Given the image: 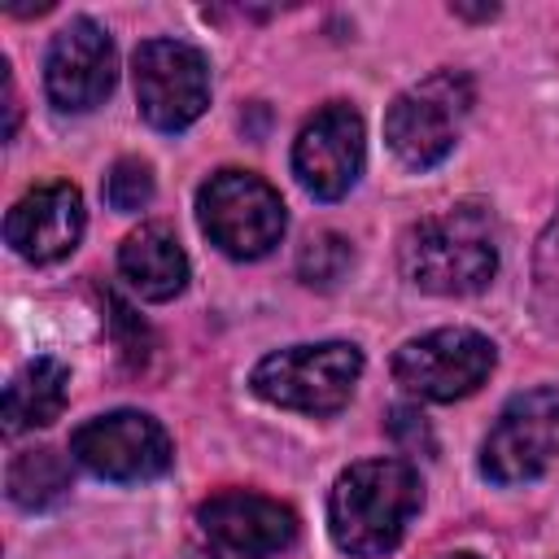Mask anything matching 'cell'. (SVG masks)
<instances>
[{"label": "cell", "instance_id": "1", "mask_svg": "<svg viewBox=\"0 0 559 559\" xmlns=\"http://www.w3.org/2000/svg\"><path fill=\"white\" fill-rule=\"evenodd\" d=\"M424 502L419 472L402 459H367L336 476L328 493V533L354 559L397 550L406 524Z\"/></svg>", "mask_w": 559, "mask_h": 559}, {"label": "cell", "instance_id": "2", "mask_svg": "<svg viewBox=\"0 0 559 559\" xmlns=\"http://www.w3.org/2000/svg\"><path fill=\"white\" fill-rule=\"evenodd\" d=\"M402 275L437 297L480 293L498 271V236L485 205L463 201L432 218H419L397 249Z\"/></svg>", "mask_w": 559, "mask_h": 559}, {"label": "cell", "instance_id": "3", "mask_svg": "<svg viewBox=\"0 0 559 559\" xmlns=\"http://www.w3.org/2000/svg\"><path fill=\"white\" fill-rule=\"evenodd\" d=\"M362 376V349L349 341H319V345H288L266 354L249 384L262 402L297 415H336Z\"/></svg>", "mask_w": 559, "mask_h": 559}, {"label": "cell", "instance_id": "4", "mask_svg": "<svg viewBox=\"0 0 559 559\" xmlns=\"http://www.w3.org/2000/svg\"><path fill=\"white\" fill-rule=\"evenodd\" d=\"M197 223L210 236V245H218L227 258L253 262L280 245L288 214H284L280 192L262 175L218 170L197 192Z\"/></svg>", "mask_w": 559, "mask_h": 559}, {"label": "cell", "instance_id": "5", "mask_svg": "<svg viewBox=\"0 0 559 559\" xmlns=\"http://www.w3.org/2000/svg\"><path fill=\"white\" fill-rule=\"evenodd\" d=\"M472 96L476 92H472V79L463 70H437V74L419 79L384 114L389 148L411 170L437 166L459 140V131H463V122L472 114Z\"/></svg>", "mask_w": 559, "mask_h": 559}, {"label": "cell", "instance_id": "6", "mask_svg": "<svg viewBox=\"0 0 559 559\" xmlns=\"http://www.w3.org/2000/svg\"><path fill=\"white\" fill-rule=\"evenodd\" d=\"M498 362L489 336L472 328H437L393 354V380L424 402H459L476 393Z\"/></svg>", "mask_w": 559, "mask_h": 559}, {"label": "cell", "instance_id": "7", "mask_svg": "<svg viewBox=\"0 0 559 559\" xmlns=\"http://www.w3.org/2000/svg\"><path fill=\"white\" fill-rule=\"evenodd\" d=\"M135 100L148 127L183 131L210 105V61L183 39H144L135 48Z\"/></svg>", "mask_w": 559, "mask_h": 559}, {"label": "cell", "instance_id": "8", "mask_svg": "<svg viewBox=\"0 0 559 559\" xmlns=\"http://www.w3.org/2000/svg\"><path fill=\"white\" fill-rule=\"evenodd\" d=\"M70 454L92 476L118 480V485L166 476L175 463L166 428L144 411H109V415L79 424L70 437Z\"/></svg>", "mask_w": 559, "mask_h": 559}, {"label": "cell", "instance_id": "9", "mask_svg": "<svg viewBox=\"0 0 559 559\" xmlns=\"http://www.w3.org/2000/svg\"><path fill=\"white\" fill-rule=\"evenodd\" d=\"M559 450V389L515 393L480 445V472L493 485L537 480Z\"/></svg>", "mask_w": 559, "mask_h": 559}, {"label": "cell", "instance_id": "10", "mask_svg": "<svg viewBox=\"0 0 559 559\" xmlns=\"http://www.w3.org/2000/svg\"><path fill=\"white\" fill-rule=\"evenodd\" d=\"M210 559H275L297 542V511L253 489H223L197 507Z\"/></svg>", "mask_w": 559, "mask_h": 559}, {"label": "cell", "instance_id": "11", "mask_svg": "<svg viewBox=\"0 0 559 559\" xmlns=\"http://www.w3.org/2000/svg\"><path fill=\"white\" fill-rule=\"evenodd\" d=\"M367 162L362 114L345 100H332L306 118L293 144V175L314 201H341Z\"/></svg>", "mask_w": 559, "mask_h": 559}, {"label": "cell", "instance_id": "12", "mask_svg": "<svg viewBox=\"0 0 559 559\" xmlns=\"http://www.w3.org/2000/svg\"><path fill=\"white\" fill-rule=\"evenodd\" d=\"M118 79V48L109 31L92 17H70L44 57V87L48 100L61 114H87L96 109Z\"/></svg>", "mask_w": 559, "mask_h": 559}, {"label": "cell", "instance_id": "13", "mask_svg": "<svg viewBox=\"0 0 559 559\" xmlns=\"http://www.w3.org/2000/svg\"><path fill=\"white\" fill-rule=\"evenodd\" d=\"M83 236V197L66 179L35 183L31 192L17 197V205L4 218V240L13 245L17 258L44 266L66 258Z\"/></svg>", "mask_w": 559, "mask_h": 559}, {"label": "cell", "instance_id": "14", "mask_svg": "<svg viewBox=\"0 0 559 559\" xmlns=\"http://www.w3.org/2000/svg\"><path fill=\"white\" fill-rule=\"evenodd\" d=\"M118 271L144 301H170L188 284V253L166 223H144L122 240Z\"/></svg>", "mask_w": 559, "mask_h": 559}, {"label": "cell", "instance_id": "15", "mask_svg": "<svg viewBox=\"0 0 559 559\" xmlns=\"http://www.w3.org/2000/svg\"><path fill=\"white\" fill-rule=\"evenodd\" d=\"M66 397H70V371L57 358H35L4 389V428L13 437L26 428H48L66 411Z\"/></svg>", "mask_w": 559, "mask_h": 559}, {"label": "cell", "instance_id": "16", "mask_svg": "<svg viewBox=\"0 0 559 559\" xmlns=\"http://www.w3.org/2000/svg\"><path fill=\"white\" fill-rule=\"evenodd\" d=\"M4 485H9V498L22 511H44V507H52V502L66 498V489H70V463L57 450H48V445L22 450L9 463Z\"/></svg>", "mask_w": 559, "mask_h": 559}, {"label": "cell", "instance_id": "17", "mask_svg": "<svg viewBox=\"0 0 559 559\" xmlns=\"http://www.w3.org/2000/svg\"><path fill=\"white\" fill-rule=\"evenodd\" d=\"M349 266H354V249H349V240L336 236V231L310 236V240L301 245V253H297V275H301L310 288H332V284H341Z\"/></svg>", "mask_w": 559, "mask_h": 559}, {"label": "cell", "instance_id": "18", "mask_svg": "<svg viewBox=\"0 0 559 559\" xmlns=\"http://www.w3.org/2000/svg\"><path fill=\"white\" fill-rule=\"evenodd\" d=\"M105 201L118 214H135L153 201V170L140 157H118L105 175Z\"/></svg>", "mask_w": 559, "mask_h": 559}, {"label": "cell", "instance_id": "19", "mask_svg": "<svg viewBox=\"0 0 559 559\" xmlns=\"http://www.w3.org/2000/svg\"><path fill=\"white\" fill-rule=\"evenodd\" d=\"M445 559H480V555H445Z\"/></svg>", "mask_w": 559, "mask_h": 559}]
</instances>
